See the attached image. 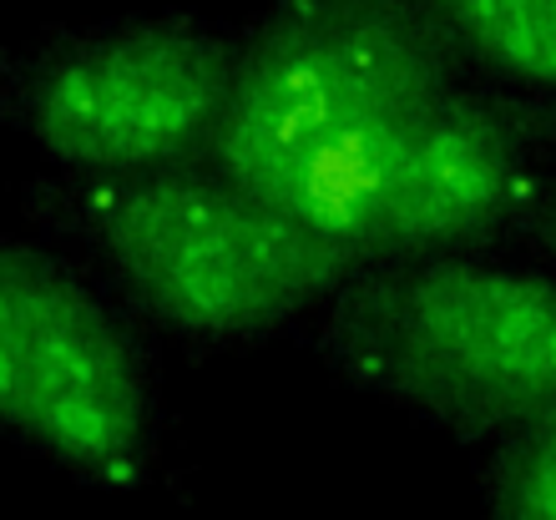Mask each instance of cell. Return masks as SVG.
<instances>
[{
  "label": "cell",
  "mask_w": 556,
  "mask_h": 520,
  "mask_svg": "<svg viewBox=\"0 0 556 520\" xmlns=\"http://www.w3.org/2000/svg\"><path fill=\"white\" fill-rule=\"evenodd\" d=\"M506 248H521V253L556 268V173H536V182L527 188V198L511 217Z\"/></svg>",
  "instance_id": "cell-9"
},
{
  "label": "cell",
  "mask_w": 556,
  "mask_h": 520,
  "mask_svg": "<svg viewBox=\"0 0 556 520\" xmlns=\"http://www.w3.org/2000/svg\"><path fill=\"white\" fill-rule=\"evenodd\" d=\"M470 81L420 0H264L203 162L274 198L304 162Z\"/></svg>",
  "instance_id": "cell-4"
},
{
  "label": "cell",
  "mask_w": 556,
  "mask_h": 520,
  "mask_svg": "<svg viewBox=\"0 0 556 520\" xmlns=\"http://www.w3.org/2000/svg\"><path fill=\"white\" fill-rule=\"evenodd\" d=\"M308 339L354 390L476 455L556 394V268L521 248L359 263Z\"/></svg>",
  "instance_id": "cell-2"
},
{
  "label": "cell",
  "mask_w": 556,
  "mask_h": 520,
  "mask_svg": "<svg viewBox=\"0 0 556 520\" xmlns=\"http://www.w3.org/2000/svg\"><path fill=\"white\" fill-rule=\"evenodd\" d=\"M243 21L198 11L46 26L0 46V127L51 173H147L207 152Z\"/></svg>",
  "instance_id": "cell-5"
},
{
  "label": "cell",
  "mask_w": 556,
  "mask_h": 520,
  "mask_svg": "<svg viewBox=\"0 0 556 520\" xmlns=\"http://www.w3.org/2000/svg\"><path fill=\"white\" fill-rule=\"evenodd\" d=\"M511 106L521 116V131H527L536 167L556 173V97H516L511 91Z\"/></svg>",
  "instance_id": "cell-10"
},
{
  "label": "cell",
  "mask_w": 556,
  "mask_h": 520,
  "mask_svg": "<svg viewBox=\"0 0 556 520\" xmlns=\"http://www.w3.org/2000/svg\"><path fill=\"white\" fill-rule=\"evenodd\" d=\"M0 440L91 491L152 485L167 445L157 339L76 258L5 228Z\"/></svg>",
  "instance_id": "cell-3"
},
{
  "label": "cell",
  "mask_w": 556,
  "mask_h": 520,
  "mask_svg": "<svg viewBox=\"0 0 556 520\" xmlns=\"http://www.w3.org/2000/svg\"><path fill=\"white\" fill-rule=\"evenodd\" d=\"M536 173L511 91L470 76L435 102L319 152L268 203L354 263H380L506 248Z\"/></svg>",
  "instance_id": "cell-6"
},
{
  "label": "cell",
  "mask_w": 556,
  "mask_h": 520,
  "mask_svg": "<svg viewBox=\"0 0 556 520\" xmlns=\"http://www.w3.org/2000/svg\"><path fill=\"white\" fill-rule=\"evenodd\" d=\"M470 460L481 520H556V394Z\"/></svg>",
  "instance_id": "cell-8"
},
{
  "label": "cell",
  "mask_w": 556,
  "mask_h": 520,
  "mask_svg": "<svg viewBox=\"0 0 556 520\" xmlns=\"http://www.w3.org/2000/svg\"><path fill=\"white\" fill-rule=\"evenodd\" d=\"M21 217L157 344L188 354H243L308 329L359 268L344 248L203 157L147 173L30 177Z\"/></svg>",
  "instance_id": "cell-1"
},
{
  "label": "cell",
  "mask_w": 556,
  "mask_h": 520,
  "mask_svg": "<svg viewBox=\"0 0 556 520\" xmlns=\"http://www.w3.org/2000/svg\"><path fill=\"white\" fill-rule=\"evenodd\" d=\"M470 76L516 97H556V0H420Z\"/></svg>",
  "instance_id": "cell-7"
}]
</instances>
